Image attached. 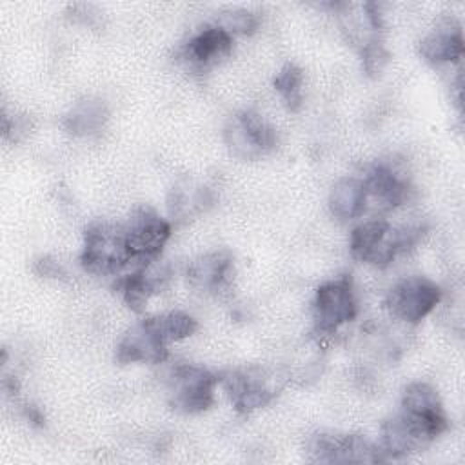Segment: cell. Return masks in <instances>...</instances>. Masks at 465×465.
Instances as JSON below:
<instances>
[{
  "mask_svg": "<svg viewBox=\"0 0 465 465\" xmlns=\"http://www.w3.org/2000/svg\"><path fill=\"white\" fill-rule=\"evenodd\" d=\"M153 318H154L160 332L165 336V340L169 343L189 338L198 329L196 320L191 314L182 312V311H169V312L156 314Z\"/></svg>",
  "mask_w": 465,
  "mask_h": 465,
  "instance_id": "d6986e66",
  "label": "cell"
},
{
  "mask_svg": "<svg viewBox=\"0 0 465 465\" xmlns=\"http://www.w3.org/2000/svg\"><path fill=\"white\" fill-rule=\"evenodd\" d=\"M209 193L205 187H178L174 189V200L169 203L171 205V214L173 216H189L194 211L203 209L209 203Z\"/></svg>",
  "mask_w": 465,
  "mask_h": 465,
  "instance_id": "ffe728a7",
  "label": "cell"
},
{
  "mask_svg": "<svg viewBox=\"0 0 465 465\" xmlns=\"http://www.w3.org/2000/svg\"><path fill=\"white\" fill-rule=\"evenodd\" d=\"M361 51V62H363V69L369 73V74H376L383 69V65L387 64V51L383 47V44L380 40L376 42H371L369 45H365Z\"/></svg>",
  "mask_w": 465,
  "mask_h": 465,
  "instance_id": "7402d4cb",
  "label": "cell"
},
{
  "mask_svg": "<svg viewBox=\"0 0 465 465\" xmlns=\"http://www.w3.org/2000/svg\"><path fill=\"white\" fill-rule=\"evenodd\" d=\"M392 418L416 450H421L449 429V418L438 392L423 381H412L403 389L400 411Z\"/></svg>",
  "mask_w": 465,
  "mask_h": 465,
  "instance_id": "7a4b0ae2",
  "label": "cell"
},
{
  "mask_svg": "<svg viewBox=\"0 0 465 465\" xmlns=\"http://www.w3.org/2000/svg\"><path fill=\"white\" fill-rule=\"evenodd\" d=\"M218 376L203 367L180 363L167 378L169 405L183 414L207 411L214 401Z\"/></svg>",
  "mask_w": 465,
  "mask_h": 465,
  "instance_id": "8992f818",
  "label": "cell"
},
{
  "mask_svg": "<svg viewBox=\"0 0 465 465\" xmlns=\"http://www.w3.org/2000/svg\"><path fill=\"white\" fill-rule=\"evenodd\" d=\"M309 452L314 461L322 463H376L383 460L378 445L360 434L320 432L311 438Z\"/></svg>",
  "mask_w": 465,
  "mask_h": 465,
  "instance_id": "9c48e42d",
  "label": "cell"
},
{
  "mask_svg": "<svg viewBox=\"0 0 465 465\" xmlns=\"http://www.w3.org/2000/svg\"><path fill=\"white\" fill-rule=\"evenodd\" d=\"M420 53L434 65L458 62L463 56V33L458 20L441 18L421 40Z\"/></svg>",
  "mask_w": 465,
  "mask_h": 465,
  "instance_id": "9a60e30c",
  "label": "cell"
},
{
  "mask_svg": "<svg viewBox=\"0 0 465 465\" xmlns=\"http://www.w3.org/2000/svg\"><path fill=\"white\" fill-rule=\"evenodd\" d=\"M191 287L202 292L218 294L225 291L232 278V256L229 251H213L200 254L187 265Z\"/></svg>",
  "mask_w": 465,
  "mask_h": 465,
  "instance_id": "5bb4252c",
  "label": "cell"
},
{
  "mask_svg": "<svg viewBox=\"0 0 465 465\" xmlns=\"http://www.w3.org/2000/svg\"><path fill=\"white\" fill-rule=\"evenodd\" d=\"M441 300V289L427 276H403L385 294L389 314L403 323L414 325L429 316Z\"/></svg>",
  "mask_w": 465,
  "mask_h": 465,
  "instance_id": "5b68a950",
  "label": "cell"
},
{
  "mask_svg": "<svg viewBox=\"0 0 465 465\" xmlns=\"http://www.w3.org/2000/svg\"><path fill=\"white\" fill-rule=\"evenodd\" d=\"M124 225L133 269L158 262L171 238V223L151 207H138Z\"/></svg>",
  "mask_w": 465,
  "mask_h": 465,
  "instance_id": "52a82bcc",
  "label": "cell"
},
{
  "mask_svg": "<svg viewBox=\"0 0 465 465\" xmlns=\"http://www.w3.org/2000/svg\"><path fill=\"white\" fill-rule=\"evenodd\" d=\"M227 149L242 160H254L276 145V131L254 111L232 114L223 127Z\"/></svg>",
  "mask_w": 465,
  "mask_h": 465,
  "instance_id": "ba28073f",
  "label": "cell"
},
{
  "mask_svg": "<svg viewBox=\"0 0 465 465\" xmlns=\"http://www.w3.org/2000/svg\"><path fill=\"white\" fill-rule=\"evenodd\" d=\"M421 225H392L385 218H367L360 222L349 238V249L354 260L383 269L401 252H407L420 240Z\"/></svg>",
  "mask_w": 465,
  "mask_h": 465,
  "instance_id": "6da1fadb",
  "label": "cell"
},
{
  "mask_svg": "<svg viewBox=\"0 0 465 465\" xmlns=\"http://www.w3.org/2000/svg\"><path fill=\"white\" fill-rule=\"evenodd\" d=\"M169 341L160 332L153 316L134 323L116 347L122 363H162L169 354Z\"/></svg>",
  "mask_w": 465,
  "mask_h": 465,
  "instance_id": "30bf717a",
  "label": "cell"
},
{
  "mask_svg": "<svg viewBox=\"0 0 465 465\" xmlns=\"http://www.w3.org/2000/svg\"><path fill=\"white\" fill-rule=\"evenodd\" d=\"M329 211L340 222H351L367 211V194L361 178L345 176L329 193Z\"/></svg>",
  "mask_w": 465,
  "mask_h": 465,
  "instance_id": "2e32d148",
  "label": "cell"
},
{
  "mask_svg": "<svg viewBox=\"0 0 465 465\" xmlns=\"http://www.w3.org/2000/svg\"><path fill=\"white\" fill-rule=\"evenodd\" d=\"M80 262L94 276H120L125 269H133L124 225L113 222L91 223L84 232Z\"/></svg>",
  "mask_w": 465,
  "mask_h": 465,
  "instance_id": "3957f363",
  "label": "cell"
},
{
  "mask_svg": "<svg viewBox=\"0 0 465 465\" xmlns=\"http://www.w3.org/2000/svg\"><path fill=\"white\" fill-rule=\"evenodd\" d=\"M302 85H303V73L294 64L283 65V69L274 78V87L280 93L283 104L291 111H298L302 105Z\"/></svg>",
  "mask_w": 465,
  "mask_h": 465,
  "instance_id": "ac0fdd59",
  "label": "cell"
},
{
  "mask_svg": "<svg viewBox=\"0 0 465 465\" xmlns=\"http://www.w3.org/2000/svg\"><path fill=\"white\" fill-rule=\"evenodd\" d=\"M218 385L223 387L234 409L243 414L265 407L276 394V391L269 387L263 372L256 369L223 372L218 376Z\"/></svg>",
  "mask_w": 465,
  "mask_h": 465,
  "instance_id": "8fae6325",
  "label": "cell"
},
{
  "mask_svg": "<svg viewBox=\"0 0 465 465\" xmlns=\"http://www.w3.org/2000/svg\"><path fill=\"white\" fill-rule=\"evenodd\" d=\"M232 38L222 25H207L189 38L182 49V58L189 69L205 71L231 54Z\"/></svg>",
  "mask_w": 465,
  "mask_h": 465,
  "instance_id": "4fadbf2b",
  "label": "cell"
},
{
  "mask_svg": "<svg viewBox=\"0 0 465 465\" xmlns=\"http://www.w3.org/2000/svg\"><path fill=\"white\" fill-rule=\"evenodd\" d=\"M218 25H222L232 36L234 35H249L256 29L258 18L251 11H232V13H227Z\"/></svg>",
  "mask_w": 465,
  "mask_h": 465,
  "instance_id": "44dd1931",
  "label": "cell"
},
{
  "mask_svg": "<svg viewBox=\"0 0 465 465\" xmlns=\"http://www.w3.org/2000/svg\"><path fill=\"white\" fill-rule=\"evenodd\" d=\"M107 118L105 107L100 102H82L67 116V127L74 134H93L104 127Z\"/></svg>",
  "mask_w": 465,
  "mask_h": 465,
  "instance_id": "e0dca14e",
  "label": "cell"
},
{
  "mask_svg": "<svg viewBox=\"0 0 465 465\" xmlns=\"http://www.w3.org/2000/svg\"><path fill=\"white\" fill-rule=\"evenodd\" d=\"M367 205L374 203L378 211H392L407 203L411 196V183L403 173L394 169L389 163H378L361 178Z\"/></svg>",
  "mask_w": 465,
  "mask_h": 465,
  "instance_id": "7c38bea8",
  "label": "cell"
},
{
  "mask_svg": "<svg viewBox=\"0 0 465 465\" xmlns=\"http://www.w3.org/2000/svg\"><path fill=\"white\" fill-rule=\"evenodd\" d=\"M358 314V298L351 276L323 282L312 300V323L320 336L334 334Z\"/></svg>",
  "mask_w": 465,
  "mask_h": 465,
  "instance_id": "277c9868",
  "label": "cell"
}]
</instances>
